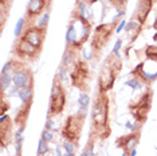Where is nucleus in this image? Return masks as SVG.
Wrapping results in <instances>:
<instances>
[{"label":"nucleus","mask_w":157,"mask_h":156,"mask_svg":"<svg viewBox=\"0 0 157 156\" xmlns=\"http://www.w3.org/2000/svg\"><path fill=\"white\" fill-rule=\"evenodd\" d=\"M91 135L98 136L101 140H105L110 136L109 125V97L103 92H98L97 100L94 101L91 112Z\"/></svg>","instance_id":"obj_1"},{"label":"nucleus","mask_w":157,"mask_h":156,"mask_svg":"<svg viewBox=\"0 0 157 156\" xmlns=\"http://www.w3.org/2000/svg\"><path fill=\"white\" fill-rule=\"evenodd\" d=\"M91 33V26L87 18L79 11L73 12V22L70 23L66 33V43L67 47L74 50H81L82 46L87 42Z\"/></svg>","instance_id":"obj_2"},{"label":"nucleus","mask_w":157,"mask_h":156,"mask_svg":"<svg viewBox=\"0 0 157 156\" xmlns=\"http://www.w3.org/2000/svg\"><path fill=\"white\" fill-rule=\"evenodd\" d=\"M122 69V62L121 58L117 55H114L113 53L108 57V59L103 63L101 72L98 76V88L99 92L108 93L110 89H113L116 78L118 77V74Z\"/></svg>","instance_id":"obj_3"},{"label":"nucleus","mask_w":157,"mask_h":156,"mask_svg":"<svg viewBox=\"0 0 157 156\" xmlns=\"http://www.w3.org/2000/svg\"><path fill=\"white\" fill-rule=\"evenodd\" d=\"M86 109L87 108H79V112L75 115H71L66 119L65 125L62 128V137L66 141H71L74 144H78L83 127L85 117H86Z\"/></svg>","instance_id":"obj_4"},{"label":"nucleus","mask_w":157,"mask_h":156,"mask_svg":"<svg viewBox=\"0 0 157 156\" xmlns=\"http://www.w3.org/2000/svg\"><path fill=\"white\" fill-rule=\"evenodd\" d=\"M70 77H71V84L85 93L89 89V85H90L91 81L90 67H89L87 62H85L83 59H77V62L73 65Z\"/></svg>","instance_id":"obj_5"},{"label":"nucleus","mask_w":157,"mask_h":156,"mask_svg":"<svg viewBox=\"0 0 157 156\" xmlns=\"http://www.w3.org/2000/svg\"><path fill=\"white\" fill-rule=\"evenodd\" d=\"M65 105H66V92L63 89L62 81L56 76L54 78V82H52V88H51V97H50V108L47 117L51 119L52 116L62 113L63 109H65Z\"/></svg>","instance_id":"obj_6"},{"label":"nucleus","mask_w":157,"mask_h":156,"mask_svg":"<svg viewBox=\"0 0 157 156\" xmlns=\"http://www.w3.org/2000/svg\"><path fill=\"white\" fill-rule=\"evenodd\" d=\"M116 22L109 23V24H99L98 27H95V33L93 35L91 41V53L93 57H98L101 54L102 49L106 46V43L110 41L112 34L116 33Z\"/></svg>","instance_id":"obj_7"},{"label":"nucleus","mask_w":157,"mask_h":156,"mask_svg":"<svg viewBox=\"0 0 157 156\" xmlns=\"http://www.w3.org/2000/svg\"><path fill=\"white\" fill-rule=\"evenodd\" d=\"M152 97H153V92L151 89H148L144 94L140 97L136 104H130L129 109L132 111V115L136 119L137 123L144 124L146 121L148 113L151 111V105H152Z\"/></svg>","instance_id":"obj_8"},{"label":"nucleus","mask_w":157,"mask_h":156,"mask_svg":"<svg viewBox=\"0 0 157 156\" xmlns=\"http://www.w3.org/2000/svg\"><path fill=\"white\" fill-rule=\"evenodd\" d=\"M42 49H38L36 46L30 43L24 38L20 37L16 41L15 46H13V54L19 58H27V59H36L38 55L40 54Z\"/></svg>","instance_id":"obj_9"},{"label":"nucleus","mask_w":157,"mask_h":156,"mask_svg":"<svg viewBox=\"0 0 157 156\" xmlns=\"http://www.w3.org/2000/svg\"><path fill=\"white\" fill-rule=\"evenodd\" d=\"M12 80L13 85L16 88H24L27 85H34V78H33V72L24 65L15 62L13 63V73H12Z\"/></svg>","instance_id":"obj_10"},{"label":"nucleus","mask_w":157,"mask_h":156,"mask_svg":"<svg viewBox=\"0 0 157 156\" xmlns=\"http://www.w3.org/2000/svg\"><path fill=\"white\" fill-rule=\"evenodd\" d=\"M22 38H24L26 41L33 43L34 46H36L38 49H42L43 47L44 38H46V28H42L39 26L26 27V30L22 34Z\"/></svg>","instance_id":"obj_11"},{"label":"nucleus","mask_w":157,"mask_h":156,"mask_svg":"<svg viewBox=\"0 0 157 156\" xmlns=\"http://www.w3.org/2000/svg\"><path fill=\"white\" fill-rule=\"evenodd\" d=\"M52 0H30L27 4V11H26V20H33L38 18L40 14H44V10L51 7Z\"/></svg>","instance_id":"obj_12"},{"label":"nucleus","mask_w":157,"mask_h":156,"mask_svg":"<svg viewBox=\"0 0 157 156\" xmlns=\"http://www.w3.org/2000/svg\"><path fill=\"white\" fill-rule=\"evenodd\" d=\"M138 140H140V132L132 131L129 135H125V136H121L120 139H117L116 145L118 148H121L124 152L129 154L132 150L136 148V145L138 144Z\"/></svg>","instance_id":"obj_13"},{"label":"nucleus","mask_w":157,"mask_h":156,"mask_svg":"<svg viewBox=\"0 0 157 156\" xmlns=\"http://www.w3.org/2000/svg\"><path fill=\"white\" fill-rule=\"evenodd\" d=\"M12 120L10 116L3 115L0 116V141H2V147L4 148L8 145L12 137Z\"/></svg>","instance_id":"obj_14"},{"label":"nucleus","mask_w":157,"mask_h":156,"mask_svg":"<svg viewBox=\"0 0 157 156\" xmlns=\"http://www.w3.org/2000/svg\"><path fill=\"white\" fill-rule=\"evenodd\" d=\"M153 2L155 0H138V6H137V11H136V18L138 19V23L144 24L148 14L151 12L152 7H153Z\"/></svg>","instance_id":"obj_15"},{"label":"nucleus","mask_w":157,"mask_h":156,"mask_svg":"<svg viewBox=\"0 0 157 156\" xmlns=\"http://www.w3.org/2000/svg\"><path fill=\"white\" fill-rule=\"evenodd\" d=\"M31 105H33V101L26 102V104H23L22 108H19V111H17L16 117H15V124L19 125V128L20 127H26V123L28 120V115H30Z\"/></svg>","instance_id":"obj_16"},{"label":"nucleus","mask_w":157,"mask_h":156,"mask_svg":"<svg viewBox=\"0 0 157 156\" xmlns=\"http://www.w3.org/2000/svg\"><path fill=\"white\" fill-rule=\"evenodd\" d=\"M33 97H34V85H27V86L19 89V98L22 100L23 104L31 102Z\"/></svg>","instance_id":"obj_17"},{"label":"nucleus","mask_w":157,"mask_h":156,"mask_svg":"<svg viewBox=\"0 0 157 156\" xmlns=\"http://www.w3.org/2000/svg\"><path fill=\"white\" fill-rule=\"evenodd\" d=\"M75 62H77V50H74L71 47H66V51L63 54V59H62V63H63L62 66L69 67L71 65H74Z\"/></svg>","instance_id":"obj_18"},{"label":"nucleus","mask_w":157,"mask_h":156,"mask_svg":"<svg viewBox=\"0 0 157 156\" xmlns=\"http://www.w3.org/2000/svg\"><path fill=\"white\" fill-rule=\"evenodd\" d=\"M11 82H13L12 80V76L10 73H6V74H2V78H0V88H2V98H4V92L7 89H10V85Z\"/></svg>","instance_id":"obj_19"},{"label":"nucleus","mask_w":157,"mask_h":156,"mask_svg":"<svg viewBox=\"0 0 157 156\" xmlns=\"http://www.w3.org/2000/svg\"><path fill=\"white\" fill-rule=\"evenodd\" d=\"M50 8H51V7H48L44 14H42V18L39 19V23H38L39 27L46 28V30H47V24H48V20H50Z\"/></svg>","instance_id":"obj_20"},{"label":"nucleus","mask_w":157,"mask_h":156,"mask_svg":"<svg viewBox=\"0 0 157 156\" xmlns=\"http://www.w3.org/2000/svg\"><path fill=\"white\" fill-rule=\"evenodd\" d=\"M93 137H94V135L90 136L89 144L85 147V150H83V152H82L81 156H93V152H94V141H93Z\"/></svg>","instance_id":"obj_21"},{"label":"nucleus","mask_w":157,"mask_h":156,"mask_svg":"<svg viewBox=\"0 0 157 156\" xmlns=\"http://www.w3.org/2000/svg\"><path fill=\"white\" fill-rule=\"evenodd\" d=\"M24 23H26V18H20L16 23V27H15V37L19 38L20 35L23 34V27H24Z\"/></svg>","instance_id":"obj_22"},{"label":"nucleus","mask_w":157,"mask_h":156,"mask_svg":"<svg viewBox=\"0 0 157 156\" xmlns=\"http://www.w3.org/2000/svg\"><path fill=\"white\" fill-rule=\"evenodd\" d=\"M48 152V143H46V141H43L40 139V141H39V145H38V156H43Z\"/></svg>","instance_id":"obj_23"},{"label":"nucleus","mask_w":157,"mask_h":156,"mask_svg":"<svg viewBox=\"0 0 157 156\" xmlns=\"http://www.w3.org/2000/svg\"><path fill=\"white\" fill-rule=\"evenodd\" d=\"M89 102H90V98L86 93L82 92L81 96H79V100H78V104H79V108H87L89 106Z\"/></svg>","instance_id":"obj_24"},{"label":"nucleus","mask_w":157,"mask_h":156,"mask_svg":"<svg viewBox=\"0 0 157 156\" xmlns=\"http://www.w3.org/2000/svg\"><path fill=\"white\" fill-rule=\"evenodd\" d=\"M125 85H126V86H130L132 89H138V88H142V82L138 80V78H132V80L126 81Z\"/></svg>","instance_id":"obj_25"},{"label":"nucleus","mask_w":157,"mask_h":156,"mask_svg":"<svg viewBox=\"0 0 157 156\" xmlns=\"http://www.w3.org/2000/svg\"><path fill=\"white\" fill-rule=\"evenodd\" d=\"M75 147H77V145L74 143H71V141H66V143H63V148L66 150V154L75 155V154H74V152H75Z\"/></svg>","instance_id":"obj_26"},{"label":"nucleus","mask_w":157,"mask_h":156,"mask_svg":"<svg viewBox=\"0 0 157 156\" xmlns=\"http://www.w3.org/2000/svg\"><path fill=\"white\" fill-rule=\"evenodd\" d=\"M52 139H54V135H52L51 131L44 129L43 132H42V140H43V141H46V143H50V141H52Z\"/></svg>","instance_id":"obj_27"},{"label":"nucleus","mask_w":157,"mask_h":156,"mask_svg":"<svg viewBox=\"0 0 157 156\" xmlns=\"http://www.w3.org/2000/svg\"><path fill=\"white\" fill-rule=\"evenodd\" d=\"M13 63H15V61H13V59H11V61L7 62L6 65L3 66V69H2V74H6V73H8V70L13 69Z\"/></svg>","instance_id":"obj_28"},{"label":"nucleus","mask_w":157,"mask_h":156,"mask_svg":"<svg viewBox=\"0 0 157 156\" xmlns=\"http://www.w3.org/2000/svg\"><path fill=\"white\" fill-rule=\"evenodd\" d=\"M0 102H2V108H0V116H3V115H6V112L10 109V104H7L4 98H2V101H0Z\"/></svg>","instance_id":"obj_29"},{"label":"nucleus","mask_w":157,"mask_h":156,"mask_svg":"<svg viewBox=\"0 0 157 156\" xmlns=\"http://www.w3.org/2000/svg\"><path fill=\"white\" fill-rule=\"evenodd\" d=\"M121 45H122V41H121V39H117L116 46H114V49H113V51H112L114 55L120 57V49H121Z\"/></svg>","instance_id":"obj_30"},{"label":"nucleus","mask_w":157,"mask_h":156,"mask_svg":"<svg viewBox=\"0 0 157 156\" xmlns=\"http://www.w3.org/2000/svg\"><path fill=\"white\" fill-rule=\"evenodd\" d=\"M138 24H140L138 22H136V20H132V22L128 23V26H126V28H125V30H126V33H129V31H132V30H133V28L137 27Z\"/></svg>","instance_id":"obj_31"},{"label":"nucleus","mask_w":157,"mask_h":156,"mask_svg":"<svg viewBox=\"0 0 157 156\" xmlns=\"http://www.w3.org/2000/svg\"><path fill=\"white\" fill-rule=\"evenodd\" d=\"M110 2H112L113 4L117 7V8H124L125 3H126L128 0H110Z\"/></svg>","instance_id":"obj_32"},{"label":"nucleus","mask_w":157,"mask_h":156,"mask_svg":"<svg viewBox=\"0 0 157 156\" xmlns=\"http://www.w3.org/2000/svg\"><path fill=\"white\" fill-rule=\"evenodd\" d=\"M125 24H126V23H125V20H121V22L118 23V26H117V28H116V33H117V34H120V33H121V31H122V30H124Z\"/></svg>","instance_id":"obj_33"},{"label":"nucleus","mask_w":157,"mask_h":156,"mask_svg":"<svg viewBox=\"0 0 157 156\" xmlns=\"http://www.w3.org/2000/svg\"><path fill=\"white\" fill-rule=\"evenodd\" d=\"M46 129L51 131L52 129V123H51V119L50 117H47V123H46Z\"/></svg>","instance_id":"obj_34"},{"label":"nucleus","mask_w":157,"mask_h":156,"mask_svg":"<svg viewBox=\"0 0 157 156\" xmlns=\"http://www.w3.org/2000/svg\"><path fill=\"white\" fill-rule=\"evenodd\" d=\"M136 154H137V151H136V148H134V150H132L129 152V156H136Z\"/></svg>","instance_id":"obj_35"},{"label":"nucleus","mask_w":157,"mask_h":156,"mask_svg":"<svg viewBox=\"0 0 157 156\" xmlns=\"http://www.w3.org/2000/svg\"><path fill=\"white\" fill-rule=\"evenodd\" d=\"M85 3H87V4H93V3H95L97 0H83Z\"/></svg>","instance_id":"obj_36"},{"label":"nucleus","mask_w":157,"mask_h":156,"mask_svg":"<svg viewBox=\"0 0 157 156\" xmlns=\"http://www.w3.org/2000/svg\"><path fill=\"white\" fill-rule=\"evenodd\" d=\"M63 156H75V155H73V154H65Z\"/></svg>","instance_id":"obj_37"}]
</instances>
